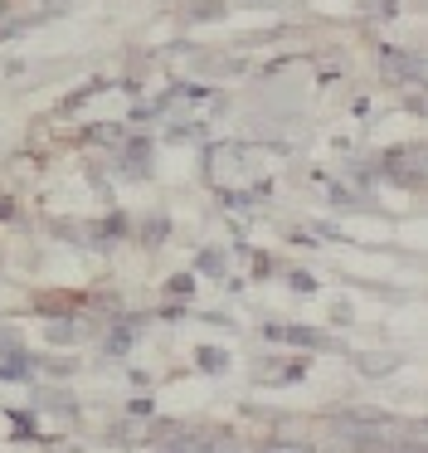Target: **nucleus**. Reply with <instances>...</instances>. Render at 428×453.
Wrapping results in <instances>:
<instances>
[{
  "label": "nucleus",
  "mask_w": 428,
  "mask_h": 453,
  "mask_svg": "<svg viewBox=\"0 0 428 453\" xmlns=\"http://www.w3.org/2000/svg\"><path fill=\"white\" fill-rule=\"evenodd\" d=\"M165 453H239V443H233L229 434H210V429H200V434H185V439H175Z\"/></svg>",
  "instance_id": "f257e3e1"
},
{
  "label": "nucleus",
  "mask_w": 428,
  "mask_h": 453,
  "mask_svg": "<svg viewBox=\"0 0 428 453\" xmlns=\"http://www.w3.org/2000/svg\"><path fill=\"white\" fill-rule=\"evenodd\" d=\"M88 332H93L88 322H54V326H49V336H54V342H83Z\"/></svg>",
  "instance_id": "20e7f679"
},
{
  "label": "nucleus",
  "mask_w": 428,
  "mask_h": 453,
  "mask_svg": "<svg viewBox=\"0 0 428 453\" xmlns=\"http://www.w3.org/2000/svg\"><path fill=\"white\" fill-rule=\"evenodd\" d=\"M360 371L365 375H389V371H399V356H379V351H370V356H360Z\"/></svg>",
  "instance_id": "7ed1b4c3"
},
{
  "label": "nucleus",
  "mask_w": 428,
  "mask_h": 453,
  "mask_svg": "<svg viewBox=\"0 0 428 453\" xmlns=\"http://www.w3.org/2000/svg\"><path fill=\"white\" fill-rule=\"evenodd\" d=\"M258 453H317V449H307V443H292V439H268Z\"/></svg>",
  "instance_id": "423d86ee"
},
{
  "label": "nucleus",
  "mask_w": 428,
  "mask_h": 453,
  "mask_svg": "<svg viewBox=\"0 0 428 453\" xmlns=\"http://www.w3.org/2000/svg\"><path fill=\"white\" fill-rule=\"evenodd\" d=\"M292 288H297V293H317V278H307V273H292Z\"/></svg>",
  "instance_id": "6e6552de"
},
{
  "label": "nucleus",
  "mask_w": 428,
  "mask_h": 453,
  "mask_svg": "<svg viewBox=\"0 0 428 453\" xmlns=\"http://www.w3.org/2000/svg\"><path fill=\"white\" fill-rule=\"evenodd\" d=\"M268 342H292V346H326L321 332H307V326H268Z\"/></svg>",
  "instance_id": "f03ea898"
},
{
  "label": "nucleus",
  "mask_w": 428,
  "mask_h": 453,
  "mask_svg": "<svg viewBox=\"0 0 428 453\" xmlns=\"http://www.w3.org/2000/svg\"><path fill=\"white\" fill-rule=\"evenodd\" d=\"M200 365L204 371H224V351L219 346H200Z\"/></svg>",
  "instance_id": "0eeeda50"
},
{
  "label": "nucleus",
  "mask_w": 428,
  "mask_h": 453,
  "mask_svg": "<svg viewBox=\"0 0 428 453\" xmlns=\"http://www.w3.org/2000/svg\"><path fill=\"white\" fill-rule=\"evenodd\" d=\"M0 356H25V342H19V332H10V326H0Z\"/></svg>",
  "instance_id": "39448f33"
},
{
  "label": "nucleus",
  "mask_w": 428,
  "mask_h": 453,
  "mask_svg": "<svg viewBox=\"0 0 428 453\" xmlns=\"http://www.w3.org/2000/svg\"><path fill=\"white\" fill-rule=\"evenodd\" d=\"M58 453H78V449H58Z\"/></svg>",
  "instance_id": "1a4fd4ad"
}]
</instances>
